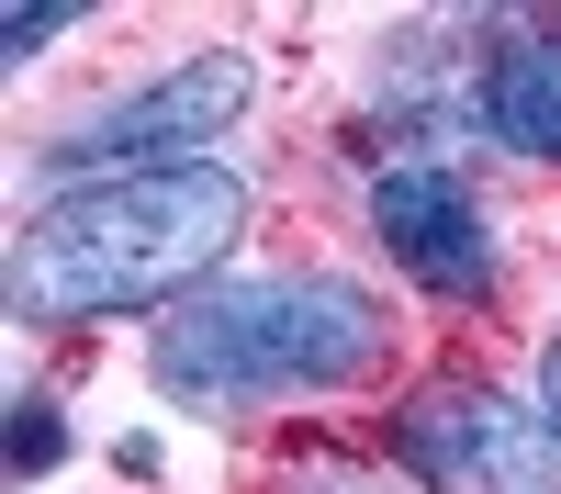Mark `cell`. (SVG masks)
Here are the masks:
<instances>
[{
  "label": "cell",
  "instance_id": "obj_1",
  "mask_svg": "<svg viewBox=\"0 0 561 494\" xmlns=\"http://www.w3.org/2000/svg\"><path fill=\"white\" fill-rule=\"evenodd\" d=\"M237 225H248V180L214 169V158L79 180V192H57L23 225L12 314L23 326H90V314L169 303L180 282H203V269L237 248Z\"/></svg>",
  "mask_w": 561,
  "mask_h": 494
},
{
  "label": "cell",
  "instance_id": "obj_2",
  "mask_svg": "<svg viewBox=\"0 0 561 494\" xmlns=\"http://www.w3.org/2000/svg\"><path fill=\"white\" fill-rule=\"evenodd\" d=\"M393 348L382 303L337 269H270V282H203L192 303H169L158 326V393L180 404H293L325 382H359Z\"/></svg>",
  "mask_w": 561,
  "mask_h": 494
},
{
  "label": "cell",
  "instance_id": "obj_3",
  "mask_svg": "<svg viewBox=\"0 0 561 494\" xmlns=\"http://www.w3.org/2000/svg\"><path fill=\"white\" fill-rule=\"evenodd\" d=\"M393 449L427 494H561V427L494 382H427L393 416Z\"/></svg>",
  "mask_w": 561,
  "mask_h": 494
},
{
  "label": "cell",
  "instance_id": "obj_4",
  "mask_svg": "<svg viewBox=\"0 0 561 494\" xmlns=\"http://www.w3.org/2000/svg\"><path fill=\"white\" fill-rule=\"evenodd\" d=\"M237 113H248V57H192V68L147 79L135 102H102V113L57 147V169H90V158L180 169V158H203V135H225Z\"/></svg>",
  "mask_w": 561,
  "mask_h": 494
},
{
  "label": "cell",
  "instance_id": "obj_5",
  "mask_svg": "<svg viewBox=\"0 0 561 494\" xmlns=\"http://www.w3.org/2000/svg\"><path fill=\"white\" fill-rule=\"evenodd\" d=\"M370 225H382V259H404L427 292H494V225L472 203V180L438 158H393L370 180Z\"/></svg>",
  "mask_w": 561,
  "mask_h": 494
},
{
  "label": "cell",
  "instance_id": "obj_6",
  "mask_svg": "<svg viewBox=\"0 0 561 494\" xmlns=\"http://www.w3.org/2000/svg\"><path fill=\"white\" fill-rule=\"evenodd\" d=\"M483 124H494L517 158H550V169H561V34H517V45L483 68Z\"/></svg>",
  "mask_w": 561,
  "mask_h": 494
},
{
  "label": "cell",
  "instance_id": "obj_7",
  "mask_svg": "<svg viewBox=\"0 0 561 494\" xmlns=\"http://www.w3.org/2000/svg\"><path fill=\"white\" fill-rule=\"evenodd\" d=\"M57 404H45V393H23V416H12V472H45V461H57Z\"/></svg>",
  "mask_w": 561,
  "mask_h": 494
},
{
  "label": "cell",
  "instance_id": "obj_8",
  "mask_svg": "<svg viewBox=\"0 0 561 494\" xmlns=\"http://www.w3.org/2000/svg\"><path fill=\"white\" fill-rule=\"evenodd\" d=\"M34 45H57V12H23L12 34H0V57H12V68H23V57H34Z\"/></svg>",
  "mask_w": 561,
  "mask_h": 494
},
{
  "label": "cell",
  "instance_id": "obj_9",
  "mask_svg": "<svg viewBox=\"0 0 561 494\" xmlns=\"http://www.w3.org/2000/svg\"><path fill=\"white\" fill-rule=\"evenodd\" d=\"M539 404H550V427H561V348H550V371H539Z\"/></svg>",
  "mask_w": 561,
  "mask_h": 494
}]
</instances>
